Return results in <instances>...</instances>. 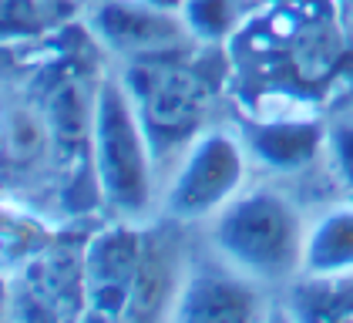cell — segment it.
I'll return each mask as SVG.
<instances>
[{
    "instance_id": "cell-1",
    "label": "cell",
    "mask_w": 353,
    "mask_h": 323,
    "mask_svg": "<svg viewBox=\"0 0 353 323\" xmlns=\"http://www.w3.org/2000/svg\"><path fill=\"white\" fill-rule=\"evenodd\" d=\"M91 175L118 219H141L155 199V152L121 78L98 81L91 125Z\"/></svg>"
},
{
    "instance_id": "cell-2",
    "label": "cell",
    "mask_w": 353,
    "mask_h": 323,
    "mask_svg": "<svg viewBox=\"0 0 353 323\" xmlns=\"http://www.w3.org/2000/svg\"><path fill=\"white\" fill-rule=\"evenodd\" d=\"M212 242L222 263L256 283H283L303 273L306 226L296 206L272 192H239L212 222Z\"/></svg>"
},
{
    "instance_id": "cell-3",
    "label": "cell",
    "mask_w": 353,
    "mask_h": 323,
    "mask_svg": "<svg viewBox=\"0 0 353 323\" xmlns=\"http://www.w3.org/2000/svg\"><path fill=\"white\" fill-rule=\"evenodd\" d=\"M121 81L135 101L141 128L152 141L155 162L189 148L202 135L212 105V84L185 57H155L125 64Z\"/></svg>"
},
{
    "instance_id": "cell-4",
    "label": "cell",
    "mask_w": 353,
    "mask_h": 323,
    "mask_svg": "<svg viewBox=\"0 0 353 323\" xmlns=\"http://www.w3.org/2000/svg\"><path fill=\"white\" fill-rule=\"evenodd\" d=\"M249 148L229 132H202L179 162L165 188V213L179 222L216 219L239 192L249 168Z\"/></svg>"
},
{
    "instance_id": "cell-5",
    "label": "cell",
    "mask_w": 353,
    "mask_h": 323,
    "mask_svg": "<svg viewBox=\"0 0 353 323\" xmlns=\"http://www.w3.org/2000/svg\"><path fill=\"white\" fill-rule=\"evenodd\" d=\"M91 34L105 51L125 64L155 57H185L199 44L179 10L152 7L141 0H101L91 10Z\"/></svg>"
},
{
    "instance_id": "cell-6",
    "label": "cell",
    "mask_w": 353,
    "mask_h": 323,
    "mask_svg": "<svg viewBox=\"0 0 353 323\" xmlns=\"http://www.w3.org/2000/svg\"><path fill=\"white\" fill-rule=\"evenodd\" d=\"M14 273L17 320H74L84 317V246L44 242Z\"/></svg>"
},
{
    "instance_id": "cell-7",
    "label": "cell",
    "mask_w": 353,
    "mask_h": 323,
    "mask_svg": "<svg viewBox=\"0 0 353 323\" xmlns=\"http://www.w3.org/2000/svg\"><path fill=\"white\" fill-rule=\"evenodd\" d=\"M141 242L145 229H135L128 219H118L84 242V317L125 320L141 263Z\"/></svg>"
},
{
    "instance_id": "cell-8",
    "label": "cell",
    "mask_w": 353,
    "mask_h": 323,
    "mask_svg": "<svg viewBox=\"0 0 353 323\" xmlns=\"http://www.w3.org/2000/svg\"><path fill=\"white\" fill-rule=\"evenodd\" d=\"M259 313H263V300L256 290V280H249L245 273L222 263V269L185 273L168 320L243 323L256 320Z\"/></svg>"
},
{
    "instance_id": "cell-9",
    "label": "cell",
    "mask_w": 353,
    "mask_h": 323,
    "mask_svg": "<svg viewBox=\"0 0 353 323\" xmlns=\"http://www.w3.org/2000/svg\"><path fill=\"white\" fill-rule=\"evenodd\" d=\"M182 280H185V273H182V263H179L175 242L159 229H145L141 263H138V276L135 286H132L125 320L145 323L172 317V306H175Z\"/></svg>"
},
{
    "instance_id": "cell-10",
    "label": "cell",
    "mask_w": 353,
    "mask_h": 323,
    "mask_svg": "<svg viewBox=\"0 0 353 323\" xmlns=\"http://www.w3.org/2000/svg\"><path fill=\"white\" fill-rule=\"evenodd\" d=\"M245 148L272 172H296L326 148V125L310 118H272L245 125Z\"/></svg>"
},
{
    "instance_id": "cell-11",
    "label": "cell",
    "mask_w": 353,
    "mask_h": 323,
    "mask_svg": "<svg viewBox=\"0 0 353 323\" xmlns=\"http://www.w3.org/2000/svg\"><path fill=\"white\" fill-rule=\"evenodd\" d=\"M94 98H98V84L88 95L84 81L78 75H64V78H57L48 88V95L41 101V111H44V118L51 125V135H54V152H61V155L88 152V162H91Z\"/></svg>"
},
{
    "instance_id": "cell-12",
    "label": "cell",
    "mask_w": 353,
    "mask_h": 323,
    "mask_svg": "<svg viewBox=\"0 0 353 323\" xmlns=\"http://www.w3.org/2000/svg\"><path fill=\"white\" fill-rule=\"evenodd\" d=\"M310 280H347L353 276V202L323 213L306 226L303 273Z\"/></svg>"
},
{
    "instance_id": "cell-13",
    "label": "cell",
    "mask_w": 353,
    "mask_h": 323,
    "mask_svg": "<svg viewBox=\"0 0 353 323\" xmlns=\"http://www.w3.org/2000/svg\"><path fill=\"white\" fill-rule=\"evenodd\" d=\"M48 145H54L51 125L37 105H10L3 115V155L7 168L21 172L44 159Z\"/></svg>"
},
{
    "instance_id": "cell-14",
    "label": "cell",
    "mask_w": 353,
    "mask_h": 323,
    "mask_svg": "<svg viewBox=\"0 0 353 323\" xmlns=\"http://www.w3.org/2000/svg\"><path fill=\"white\" fill-rule=\"evenodd\" d=\"M182 21L199 44H219L245 24V0H182Z\"/></svg>"
},
{
    "instance_id": "cell-15",
    "label": "cell",
    "mask_w": 353,
    "mask_h": 323,
    "mask_svg": "<svg viewBox=\"0 0 353 323\" xmlns=\"http://www.w3.org/2000/svg\"><path fill=\"white\" fill-rule=\"evenodd\" d=\"M48 3L44 0H3V34L7 41L17 37H34L41 30H48Z\"/></svg>"
},
{
    "instance_id": "cell-16",
    "label": "cell",
    "mask_w": 353,
    "mask_h": 323,
    "mask_svg": "<svg viewBox=\"0 0 353 323\" xmlns=\"http://www.w3.org/2000/svg\"><path fill=\"white\" fill-rule=\"evenodd\" d=\"M326 152H330L333 168H336V175H340V182L353 202V118L326 125Z\"/></svg>"
},
{
    "instance_id": "cell-17",
    "label": "cell",
    "mask_w": 353,
    "mask_h": 323,
    "mask_svg": "<svg viewBox=\"0 0 353 323\" xmlns=\"http://www.w3.org/2000/svg\"><path fill=\"white\" fill-rule=\"evenodd\" d=\"M141 3H152V7H165V10H179L182 14V0H141Z\"/></svg>"
}]
</instances>
